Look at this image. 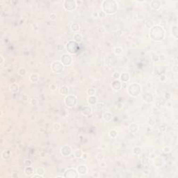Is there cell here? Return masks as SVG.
Returning <instances> with one entry per match:
<instances>
[{
  "label": "cell",
  "instance_id": "obj_1",
  "mask_svg": "<svg viewBox=\"0 0 178 178\" xmlns=\"http://www.w3.org/2000/svg\"><path fill=\"white\" fill-rule=\"evenodd\" d=\"M165 33V29L160 25H154L150 30V37L155 42L163 41L166 36Z\"/></svg>",
  "mask_w": 178,
  "mask_h": 178
},
{
  "label": "cell",
  "instance_id": "obj_2",
  "mask_svg": "<svg viewBox=\"0 0 178 178\" xmlns=\"http://www.w3.org/2000/svg\"><path fill=\"white\" fill-rule=\"evenodd\" d=\"M102 8L105 14L113 15L118 10V3L115 0H104L102 2Z\"/></svg>",
  "mask_w": 178,
  "mask_h": 178
},
{
  "label": "cell",
  "instance_id": "obj_3",
  "mask_svg": "<svg viewBox=\"0 0 178 178\" xmlns=\"http://www.w3.org/2000/svg\"><path fill=\"white\" fill-rule=\"evenodd\" d=\"M142 91L141 86L137 83H132L127 86V93L133 97H137Z\"/></svg>",
  "mask_w": 178,
  "mask_h": 178
},
{
  "label": "cell",
  "instance_id": "obj_4",
  "mask_svg": "<svg viewBox=\"0 0 178 178\" xmlns=\"http://www.w3.org/2000/svg\"><path fill=\"white\" fill-rule=\"evenodd\" d=\"M66 48L70 54H75L79 50V45L77 42L74 41L73 40H71L67 42Z\"/></svg>",
  "mask_w": 178,
  "mask_h": 178
},
{
  "label": "cell",
  "instance_id": "obj_5",
  "mask_svg": "<svg viewBox=\"0 0 178 178\" xmlns=\"http://www.w3.org/2000/svg\"><path fill=\"white\" fill-rule=\"evenodd\" d=\"M64 103H65V105L69 108L74 107L77 104V98L75 95H68L64 98Z\"/></svg>",
  "mask_w": 178,
  "mask_h": 178
},
{
  "label": "cell",
  "instance_id": "obj_6",
  "mask_svg": "<svg viewBox=\"0 0 178 178\" xmlns=\"http://www.w3.org/2000/svg\"><path fill=\"white\" fill-rule=\"evenodd\" d=\"M65 66L64 65L61 63V61H56L52 63L51 64V70L55 74H60L63 72L64 70Z\"/></svg>",
  "mask_w": 178,
  "mask_h": 178
},
{
  "label": "cell",
  "instance_id": "obj_7",
  "mask_svg": "<svg viewBox=\"0 0 178 178\" xmlns=\"http://www.w3.org/2000/svg\"><path fill=\"white\" fill-rule=\"evenodd\" d=\"M77 2L74 0H66L63 1V8L69 12L75 11L77 8Z\"/></svg>",
  "mask_w": 178,
  "mask_h": 178
},
{
  "label": "cell",
  "instance_id": "obj_8",
  "mask_svg": "<svg viewBox=\"0 0 178 178\" xmlns=\"http://www.w3.org/2000/svg\"><path fill=\"white\" fill-rule=\"evenodd\" d=\"M63 176L66 178H79V173L75 168H68L65 170Z\"/></svg>",
  "mask_w": 178,
  "mask_h": 178
},
{
  "label": "cell",
  "instance_id": "obj_9",
  "mask_svg": "<svg viewBox=\"0 0 178 178\" xmlns=\"http://www.w3.org/2000/svg\"><path fill=\"white\" fill-rule=\"evenodd\" d=\"M61 61L64 66H70L72 63V57L70 54H64L61 56Z\"/></svg>",
  "mask_w": 178,
  "mask_h": 178
},
{
  "label": "cell",
  "instance_id": "obj_10",
  "mask_svg": "<svg viewBox=\"0 0 178 178\" xmlns=\"http://www.w3.org/2000/svg\"><path fill=\"white\" fill-rule=\"evenodd\" d=\"M111 88L115 91H118L122 88V82L119 79H114L111 82Z\"/></svg>",
  "mask_w": 178,
  "mask_h": 178
},
{
  "label": "cell",
  "instance_id": "obj_11",
  "mask_svg": "<svg viewBox=\"0 0 178 178\" xmlns=\"http://www.w3.org/2000/svg\"><path fill=\"white\" fill-rule=\"evenodd\" d=\"M60 152L63 157H68L72 154V148L69 145H63L61 148Z\"/></svg>",
  "mask_w": 178,
  "mask_h": 178
},
{
  "label": "cell",
  "instance_id": "obj_12",
  "mask_svg": "<svg viewBox=\"0 0 178 178\" xmlns=\"http://www.w3.org/2000/svg\"><path fill=\"white\" fill-rule=\"evenodd\" d=\"M142 99L143 100L148 103V104H150L153 102L154 99V97L152 95V94L150 92H145L143 95H142Z\"/></svg>",
  "mask_w": 178,
  "mask_h": 178
},
{
  "label": "cell",
  "instance_id": "obj_13",
  "mask_svg": "<svg viewBox=\"0 0 178 178\" xmlns=\"http://www.w3.org/2000/svg\"><path fill=\"white\" fill-rule=\"evenodd\" d=\"M150 7L156 11H158L161 7V2L159 0H152L150 2Z\"/></svg>",
  "mask_w": 178,
  "mask_h": 178
},
{
  "label": "cell",
  "instance_id": "obj_14",
  "mask_svg": "<svg viewBox=\"0 0 178 178\" xmlns=\"http://www.w3.org/2000/svg\"><path fill=\"white\" fill-rule=\"evenodd\" d=\"M77 170L79 175H85L88 173V168H87V166L86 165L81 164L77 167Z\"/></svg>",
  "mask_w": 178,
  "mask_h": 178
},
{
  "label": "cell",
  "instance_id": "obj_15",
  "mask_svg": "<svg viewBox=\"0 0 178 178\" xmlns=\"http://www.w3.org/2000/svg\"><path fill=\"white\" fill-rule=\"evenodd\" d=\"M81 112L83 116H89L92 114L93 113V109L91 107L89 106H85L82 107V109L81 110Z\"/></svg>",
  "mask_w": 178,
  "mask_h": 178
},
{
  "label": "cell",
  "instance_id": "obj_16",
  "mask_svg": "<svg viewBox=\"0 0 178 178\" xmlns=\"http://www.w3.org/2000/svg\"><path fill=\"white\" fill-rule=\"evenodd\" d=\"M119 80L122 83H127L130 80V75L128 72H123L120 74Z\"/></svg>",
  "mask_w": 178,
  "mask_h": 178
},
{
  "label": "cell",
  "instance_id": "obj_17",
  "mask_svg": "<svg viewBox=\"0 0 178 178\" xmlns=\"http://www.w3.org/2000/svg\"><path fill=\"white\" fill-rule=\"evenodd\" d=\"M128 129H129V132L132 134H136L137 132L138 131V126L137 125V124L134 123H131L129 127H128Z\"/></svg>",
  "mask_w": 178,
  "mask_h": 178
},
{
  "label": "cell",
  "instance_id": "obj_18",
  "mask_svg": "<svg viewBox=\"0 0 178 178\" xmlns=\"http://www.w3.org/2000/svg\"><path fill=\"white\" fill-rule=\"evenodd\" d=\"M153 164L154 165L157 167V168H159V167H161L163 165H164V161L161 158L159 157H156L154 159V161H153Z\"/></svg>",
  "mask_w": 178,
  "mask_h": 178
},
{
  "label": "cell",
  "instance_id": "obj_19",
  "mask_svg": "<svg viewBox=\"0 0 178 178\" xmlns=\"http://www.w3.org/2000/svg\"><path fill=\"white\" fill-rule=\"evenodd\" d=\"M170 33L171 36H173V38L175 40H178V26L175 25L173 26L170 29Z\"/></svg>",
  "mask_w": 178,
  "mask_h": 178
},
{
  "label": "cell",
  "instance_id": "obj_20",
  "mask_svg": "<svg viewBox=\"0 0 178 178\" xmlns=\"http://www.w3.org/2000/svg\"><path fill=\"white\" fill-rule=\"evenodd\" d=\"M69 91H70V90H69L68 86H62L60 87L59 93L62 95L67 96L69 94Z\"/></svg>",
  "mask_w": 178,
  "mask_h": 178
},
{
  "label": "cell",
  "instance_id": "obj_21",
  "mask_svg": "<svg viewBox=\"0 0 178 178\" xmlns=\"http://www.w3.org/2000/svg\"><path fill=\"white\" fill-rule=\"evenodd\" d=\"M102 118L105 122H110L113 119V114L110 112H105L102 114Z\"/></svg>",
  "mask_w": 178,
  "mask_h": 178
},
{
  "label": "cell",
  "instance_id": "obj_22",
  "mask_svg": "<svg viewBox=\"0 0 178 178\" xmlns=\"http://www.w3.org/2000/svg\"><path fill=\"white\" fill-rule=\"evenodd\" d=\"M11 153L9 150H4L1 154V159H4V160L9 159L11 158Z\"/></svg>",
  "mask_w": 178,
  "mask_h": 178
},
{
  "label": "cell",
  "instance_id": "obj_23",
  "mask_svg": "<svg viewBox=\"0 0 178 178\" xmlns=\"http://www.w3.org/2000/svg\"><path fill=\"white\" fill-rule=\"evenodd\" d=\"M88 102L90 105H95L97 103V97L95 95L88 96L87 98Z\"/></svg>",
  "mask_w": 178,
  "mask_h": 178
},
{
  "label": "cell",
  "instance_id": "obj_24",
  "mask_svg": "<svg viewBox=\"0 0 178 178\" xmlns=\"http://www.w3.org/2000/svg\"><path fill=\"white\" fill-rule=\"evenodd\" d=\"M24 172H25V175H27L28 176H32L34 173V169L33 167H31V166H26Z\"/></svg>",
  "mask_w": 178,
  "mask_h": 178
},
{
  "label": "cell",
  "instance_id": "obj_25",
  "mask_svg": "<svg viewBox=\"0 0 178 178\" xmlns=\"http://www.w3.org/2000/svg\"><path fill=\"white\" fill-rule=\"evenodd\" d=\"M9 89L10 91L13 93H16L18 92L19 91V86L17 83H12L10 86H9Z\"/></svg>",
  "mask_w": 178,
  "mask_h": 178
},
{
  "label": "cell",
  "instance_id": "obj_26",
  "mask_svg": "<svg viewBox=\"0 0 178 178\" xmlns=\"http://www.w3.org/2000/svg\"><path fill=\"white\" fill-rule=\"evenodd\" d=\"M70 29L74 33H78L79 31V30H80V26H79V25L78 23L74 22L70 25Z\"/></svg>",
  "mask_w": 178,
  "mask_h": 178
},
{
  "label": "cell",
  "instance_id": "obj_27",
  "mask_svg": "<svg viewBox=\"0 0 178 178\" xmlns=\"http://www.w3.org/2000/svg\"><path fill=\"white\" fill-rule=\"evenodd\" d=\"M73 41H75L76 42H77V43L81 42L83 41L82 35L81 33H75L73 35Z\"/></svg>",
  "mask_w": 178,
  "mask_h": 178
},
{
  "label": "cell",
  "instance_id": "obj_28",
  "mask_svg": "<svg viewBox=\"0 0 178 178\" xmlns=\"http://www.w3.org/2000/svg\"><path fill=\"white\" fill-rule=\"evenodd\" d=\"M29 80L32 83H37L39 81V76L36 73H33L29 77Z\"/></svg>",
  "mask_w": 178,
  "mask_h": 178
},
{
  "label": "cell",
  "instance_id": "obj_29",
  "mask_svg": "<svg viewBox=\"0 0 178 178\" xmlns=\"http://www.w3.org/2000/svg\"><path fill=\"white\" fill-rule=\"evenodd\" d=\"M113 52H114V54L116 55L120 56V55H121L123 53V49L121 47H116L114 48Z\"/></svg>",
  "mask_w": 178,
  "mask_h": 178
},
{
  "label": "cell",
  "instance_id": "obj_30",
  "mask_svg": "<svg viewBox=\"0 0 178 178\" xmlns=\"http://www.w3.org/2000/svg\"><path fill=\"white\" fill-rule=\"evenodd\" d=\"M141 152H142V149L139 146H135L133 148V153L135 156H139L141 154Z\"/></svg>",
  "mask_w": 178,
  "mask_h": 178
},
{
  "label": "cell",
  "instance_id": "obj_31",
  "mask_svg": "<svg viewBox=\"0 0 178 178\" xmlns=\"http://www.w3.org/2000/svg\"><path fill=\"white\" fill-rule=\"evenodd\" d=\"M118 136V132L113 129H111L109 132V137L111 138H116Z\"/></svg>",
  "mask_w": 178,
  "mask_h": 178
},
{
  "label": "cell",
  "instance_id": "obj_32",
  "mask_svg": "<svg viewBox=\"0 0 178 178\" xmlns=\"http://www.w3.org/2000/svg\"><path fill=\"white\" fill-rule=\"evenodd\" d=\"M154 25H154V21H153L152 19L148 20L145 22V26L147 28H148V29H151Z\"/></svg>",
  "mask_w": 178,
  "mask_h": 178
},
{
  "label": "cell",
  "instance_id": "obj_33",
  "mask_svg": "<svg viewBox=\"0 0 178 178\" xmlns=\"http://www.w3.org/2000/svg\"><path fill=\"white\" fill-rule=\"evenodd\" d=\"M17 73L21 77H24L27 75V70L25 68H19L18 71H17Z\"/></svg>",
  "mask_w": 178,
  "mask_h": 178
},
{
  "label": "cell",
  "instance_id": "obj_34",
  "mask_svg": "<svg viewBox=\"0 0 178 178\" xmlns=\"http://www.w3.org/2000/svg\"><path fill=\"white\" fill-rule=\"evenodd\" d=\"M82 154H83L82 151L80 149H77V150H76L75 151V152H74V156H75L76 158L79 159V158H81V157H82Z\"/></svg>",
  "mask_w": 178,
  "mask_h": 178
},
{
  "label": "cell",
  "instance_id": "obj_35",
  "mask_svg": "<svg viewBox=\"0 0 178 178\" xmlns=\"http://www.w3.org/2000/svg\"><path fill=\"white\" fill-rule=\"evenodd\" d=\"M141 162L143 165H147L149 164V157H147L146 155H143L141 157Z\"/></svg>",
  "mask_w": 178,
  "mask_h": 178
},
{
  "label": "cell",
  "instance_id": "obj_36",
  "mask_svg": "<svg viewBox=\"0 0 178 178\" xmlns=\"http://www.w3.org/2000/svg\"><path fill=\"white\" fill-rule=\"evenodd\" d=\"M45 169H44L43 168H42V167H38V168H37L36 170V173H38V174L41 175H43L45 174Z\"/></svg>",
  "mask_w": 178,
  "mask_h": 178
},
{
  "label": "cell",
  "instance_id": "obj_37",
  "mask_svg": "<svg viewBox=\"0 0 178 178\" xmlns=\"http://www.w3.org/2000/svg\"><path fill=\"white\" fill-rule=\"evenodd\" d=\"M95 90L93 88H90L87 90V94L88 96H92V95H95Z\"/></svg>",
  "mask_w": 178,
  "mask_h": 178
},
{
  "label": "cell",
  "instance_id": "obj_38",
  "mask_svg": "<svg viewBox=\"0 0 178 178\" xmlns=\"http://www.w3.org/2000/svg\"><path fill=\"white\" fill-rule=\"evenodd\" d=\"M96 109L97 110H102L104 107V104L103 102H98L95 104Z\"/></svg>",
  "mask_w": 178,
  "mask_h": 178
},
{
  "label": "cell",
  "instance_id": "obj_39",
  "mask_svg": "<svg viewBox=\"0 0 178 178\" xmlns=\"http://www.w3.org/2000/svg\"><path fill=\"white\" fill-rule=\"evenodd\" d=\"M61 128V125L59 123H55L53 124V129L54 131H59Z\"/></svg>",
  "mask_w": 178,
  "mask_h": 178
},
{
  "label": "cell",
  "instance_id": "obj_40",
  "mask_svg": "<svg viewBox=\"0 0 178 178\" xmlns=\"http://www.w3.org/2000/svg\"><path fill=\"white\" fill-rule=\"evenodd\" d=\"M112 77H113V78L114 79H119L120 77V73L118 72H115L113 73Z\"/></svg>",
  "mask_w": 178,
  "mask_h": 178
},
{
  "label": "cell",
  "instance_id": "obj_41",
  "mask_svg": "<svg viewBox=\"0 0 178 178\" xmlns=\"http://www.w3.org/2000/svg\"><path fill=\"white\" fill-rule=\"evenodd\" d=\"M50 91H52V92H54L56 91V90H57V86L55 84V83H51L50 85Z\"/></svg>",
  "mask_w": 178,
  "mask_h": 178
},
{
  "label": "cell",
  "instance_id": "obj_42",
  "mask_svg": "<svg viewBox=\"0 0 178 178\" xmlns=\"http://www.w3.org/2000/svg\"><path fill=\"white\" fill-rule=\"evenodd\" d=\"M159 79L160 82H164L166 80V75L165 74H161L159 77Z\"/></svg>",
  "mask_w": 178,
  "mask_h": 178
},
{
  "label": "cell",
  "instance_id": "obj_43",
  "mask_svg": "<svg viewBox=\"0 0 178 178\" xmlns=\"http://www.w3.org/2000/svg\"><path fill=\"white\" fill-rule=\"evenodd\" d=\"M24 164L25 166H31V164H32V161L31 159H25V161H24Z\"/></svg>",
  "mask_w": 178,
  "mask_h": 178
},
{
  "label": "cell",
  "instance_id": "obj_44",
  "mask_svg": "<svg viewBox=\"0 0 178 178\" xmlns=\"http://www.w3.org/2000/svg\"><path fill=\"white\" fill-rule=\"evenodd\" d=\"M165 106H166V108H168V109H170V108H172V107H173V103H172L170 101L168 100V101H167V102L166 103Z\"/></svg>",
  "mask_w": 178,
  "mask_h": 178
},
{
  "label": "cell",
  "instance_id": "obj_45",
  "mask_svg": "<svg viewBox=\"0 0 178 178\" xmlns=\"http://www.w3.org/2000/svg\"><path fill=\"white\" fill-rule=\"evenodd\" d=\"M30 103H31V105L35 106V105H36V104H38V100H37L36 98H32V99L30 100Z\"/></svg>",
  "mask_w": 178,
  "mask_h": 178
},
{
  "label": "cell",
  "instance_id": "obj_46",
  "mask_svg": "<svg viewBox=\"0 0 178 178\" xmlns=\"http://www.w3.org/2000/svg\"><path fill=\"white\" fill-rule=\"evenodd\" d=\"M163 151H164V153L168 154V153H169V152H171V149H170V147H168V146H166V147H164V148H163Z\"/></svg>",
  "mask_w": 178,
  "mask_h": 178
},
{
  "label": "cell",
  "instance_id": "obj_47",
  "mask_svg": "<svg viewBox=\"0 0 178 178\" xmlns=\"http://www.w3.org/2000/svg\"><path fill=\"white\" fill-rule=\"evenodd\" d=\"M81 158L83 160H87V159H88V153H86V152H83L82 156Z\"/></svg>",
  "mask_w": 178,
  "mask_h": 178
},
{
  "label": "cell",
  "instance_id": "obj_48",
  "mask_svg": "<svg viewBox=\"0 0 178 178\" xmlns=\"http://www.w3.org/2000/svg\"><path fill=\"white\" fill-rule=\"evenodd\" d=\"M166 126L165 124H162V125L160 126L159 128V130L161 132H164L165 131H166Z\"/></svg>",
  "mask_w": 178,
  "mask_h": 178
},
{
  "label": "cell",
  "instance_id": "obj_49",
  "mask_svg": "<svg viewBox=\"0 0 178 178\" xmlns=\"http://www.w3.org/2000/svg\"><path fill=\"white\" fill-rule=\"evenodd\" d=\"M56 18V15L55 13H52L50 14V19L51 20H55Z\"/></svg>",
  "mask_w": 178,
  "mask_h": 178
},
{
  "label": "cell",
  "instance_id": "obj_50",
  "mask_svg": "<svg viewBox=\"0 0 178 178\" xmlns=\"http://www.w3.org/2000/svg\"><path fill=\"white\" fill-rule=\"evenodd\" d=\"M123 104L122 103H120V102H118L117 104H116V108L118 109H123Z\"/></svg>",
  "mask_w": 178,
  "mask_h": 178
},
{
  "label": "cell",
  "instance_id": "obj_51",
  "mask_svg": "<svg viewBox=\"0 0 178 178\" xmlns=\"http://www.w3.org/2000/svg\"><path fill=\"white\" fill-rule=\"evenodd\" d=\"M105 15H106V14L104 13L102 11L100 12H98V17H105Z\"/></svg>",
  "mask_w": 178,
  "mask_h": 178
},
{
  "label": "cell",
  "instance_id": "obj_52",
  "mask_svg": "<svg viewBox=\"0 0 178 178\" xmlns=\"http://www.w3.org/2000/svg\"><path fill=\"white\" fill-rule=\"evenodd\" d=\"M149 124H150V126H154V125L155 124V120H154L153 118L150 119V120H149Z\"/></svg>",
  "mask_w": 178,
  "mask_h": 178
},
{
  "label": "cell",
  "instance_id": "obj_53",
  "mask_svg": "<svg viewBox=\"0 0 178 178\" xmlns=\"http://www.w3.org/2000/svg\"><path fill=\"white\" fill-rule=\"evenodd\" d=\"M0 58H1V63H0V65H1V66H3V65H4V62H5L4 58L3 57L2 55H1V56H0Z\"/></svg>",
  "mask_w": 178,
  "mask_h": 178
},
{
  "label": "cell",
  "instance_id": "obj_54",
  "mask_svg": "<svg viewBox=\"0 0 178 178\" xmlns=\"http://www.w3.org/2000/svg\"><path fill=\"white\" fill-rule=\"evenodd\" d=\"M31 178H43V175H39V174L36 173V174H35V175H33L31 176Z\"/></svg>",
  "mask_w": 178,
  "mask_h": 178
},
{
  "label": "cell",
  "instance_id": "obj_55",
  "mask_svg": "<svg viewBox=\"0 0 178 178\" xmlns=\"http://www.w3.org/2000/svg\"><path fill=\"white\" fill-rule=\"evenodd\" d=\"M164 97L167 100H168V99H170V97H171V95H170L169 93H166L165 94Z\"/></svg>",
  "mask_w": 178,
  "mask_h": 178
},
{
  "label": "cell",
  "instance_id": "obj_56",
  "mask_svg": "<svg viewBox=\"0 0 178 178\" xmlns=\"http://www.w3.org/2000/svg\"><path fill=\"white\" fill-rule=\"evenodd\" d=\"M173 71L175 72V73H178V66L177 65H175V66H173Z\"/></svg>",
  "mask_w": 178,
  "mask_h": 178
},
{
  "label": "cell",
  "instance_id": "obj_57",
  "mask_svg": "<svg viewBox=\"0 0 178 178\" xmlns=\"http://www.w3.org/2000/svg\"><path fill=\"white\" fill-rule=\"evenodd\" d=\"M28 99H29V97L27 96V95L24 94V95H22V100H24V101H27Z\"/></svg>",
  "mask_w": 178,
  "mask_h": 178
},
{
  "label": "cell",
  "instance_id": "obj_58",
  "mask_svg": "<svg viewBox=\"0 0 178 178\" xmlns=\"http://www.w3.org/2000/svg\"><path fill=\"white\" fill-rule=\"evenodd\" d=\"M165 58H166V57H165V56L164 54H161L160 56H159V60H164Z\"/></svg>",
  "mask_w": 178,
  "mask_h": 178
},
{
  "label": "cell",
  "instance_id": "obj_59",
  "mask_svg": "<svg viewBox=\"0 0 178 178\" xmlns=\"http://www.w3.org/2000/svg\"><path fill=\"white\" fill-rule=\"evenodd\" d=\"M99 165H100V167H102V168H105L106 167V163L104 162V161H101Z\"/></svg>",
  "mask_w": 178,
  "mask_h": 178
},
{
  "label": "cell",
  "instance_id": "obj_60",
  "mask_svg": "<svg viewBox=\"0 0 178 178\" xmlns=\"http://www.w3.org/2000/svg\"><path fill=\"white\" fill-rule=\"evenodd\" d=\"M93 16L94 17H98V12L93 13Z\"/></svg>",
  "mask_w": 178,
  "mask_h": 178
},
{
  "label": "cell",
  "instance_id": "obj_61",
  "mask_svg": "<svg viewBox=\"0 0 178 178\" xmlns=\"http://www.w3.org/2000/svg\"><path fill=\"white\" fill-rule=\"evenodd\" d=\"M56 178H64V176L63 175H58V176H56Z\"/></svg>",
  "mask_w": 178,
  "mask_h": 178
},
{
  "label": "cell",
  "instance_id": "obj_62",
  "mask_svg": "<svg viewBox=\"0 0 178 178\" xmlns=\"http://www.w3.org/2000/svg\"><path fill=\"white\" fill-rule=\"evenodd\" d=\"M2 116H3V111H1V117H2Z\"/></svg>",
  "mask_w": 178,
  "mask_h": 178
}]
</instances>
